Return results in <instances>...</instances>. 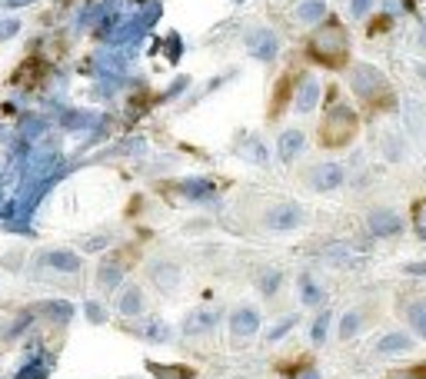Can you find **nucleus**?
Returning <instances> with one entry per match:
<instances>
[{
	"instance_id": "nucleus-4",
	"label": "nucleus",
	"mask_w": 426,
	"mask_h": 379,
	"mask_svg": "<svg viewBox=\"0 0 426 379\" xmlns=\"http://www.w3.org/2000/svg\"><path fill=\"white\" fill-rule=\"evenodd\" d=\"M300 220H303V210H300V206L280 203L267 213V227L270 230H293V227H300Z\"/></svg>"
},
{
	"instance_id": "nucleus-38",
	"label": "nucleus",
	"mask_w": 426,
	"mask_h": 379,
	"mask_svg": "<svg viewBox=\"0 0 426 379\" xmlns=\"http://www.w3.org/2000/svg\"><path fill=\"white\" fill-rule=\"evenodd\" d=\"M420 77H423V80H426V67H420Z\"/></svg>"
},
{
	"instance_id": "nucleus-10",
	"label": "nucleus",
	"mask_w": 426,
	"mask_h": 379,
	"mask_svg": "<svg viewBox=\"0 0 426 379\" xmlns=\"http://www.w3.org/2000/svg\"><path fill=\"white\" fill-rule=\"evenodd\" d=\"M97 280H100V286H103V290H113V286L123 280V260H117V256L103 260V263H100Z\"/></svg>"
},
{
	"instance_id": "nucleus-37",
	"label": "nucleus",
	"mask_w": 426,
	"mask_h": 379,
	"mask_svg": "<svg viewBox=\"0 0 426 379\" xmlns=\"http://www.w3.org/2000/svg\"><path fill=\"white\" fill-rule=\"evenodd\" d=\"M303 379H320V376H317V373H313V369H310V373H306V376H303Z\"/></svg>"
},
{
	"instance_id": "nucleus-35",
	"label": "nucleus",
	"mask_w": 426,
	"mask_h": 379,
	"mask_svg": "<svg viewBox=\"0 0 426 379\" xmlns=\"http://www.w3.org/2000/svg\"><path fill=\"white\" fill-rule=\"evenodd\" d=\"M7 7H23V4H33V0H4Z\"/></svg>"
},
{
	"instance_id": "nucleus-15",
	"label": "nucleus",
	"mask_w": 426,
	"mask_h": 379,
	"mask_svg": "<svg viewBox=\"0 0 426 379\" xmlns=\"http://www.w3.org/2000/svg\"><path fill=\"white\" fill-rule=\"evenodd\" d=\"M410 346H413V339H410V336H403V333H390V336H383L380 346H376V349L390 356V353H406Z\"/></svg>"
},
{
	"instance_id": "nucleus-28",
	"label": "nucleus",
	"mask_w": 426,
	"mask_h": 379,
	"mask_svg": "<svg viewBox=\"0 0 426 379\" xmlns=\"http://www.w3.org/2000/svg\"><path fill=\"white\" fill-rule=\"evenodd\" d=\"M143 336H147V339H167V326L164 323H147V329H140Z\"/></svg>"
},
{
	"instance_id": "nucleus-18",
	"label": "nucleus",
	"mask_w": 426,
	"mask_h": 379,
	"mask_svg": "<svg viewBox=\"0 0 426 379\" xmlns=\"http://www.w3.org/2000/svg\"><path fill=\"white\" fill-rule=\"evenodd\" d=\"M300 296H303L306 306H320L323 303V293H320V286L310 276H300Z\"/></svg>"
},
{
	"instance_id": "nucleus-12",
	"label": "nucleus",
	"mask_w": 426,
	"mask_h": 379,
	"mask_svg": "<svg viewBox=\"0 0 426 379\" xmlns=\"http://www.w3.org/2000/svg\"><path fill=\"white\" fill-rule=\"evenodd\" d=\"M44 263L47 266H54V270H64V273L80 270V256L67 253V249H50V253H44Z\"/></svg>"
},
{
	"instance_id": "nucleus-30",
	"label": "nucleus",
	"mask_w": 426,
	"mask_h": 379,
	"mask_svg": "<svg viewBox=\"0 0 426 379\" xmlns=\"http://www.w3.org/2000/svg\"><path fill=\"white\" fill-rule=\"evenodd\" d=\"M370 7H373V0H353V4H350L353 17H366V13H370Z\"/></svg>"
},
{
	"instance_id": "nucleus-1",
	"label": "nucleus",
	"mask_w": 426,
	"mask_h": 379,
	"mask_svg": "<svg viewBox=\"0 0 426 379\" xmlns=\"http://www.w3.org/2000/svg\"><path fill=\"white\" fill-rule=\"evenodd\" d=\"M347 50H350V37L337 21H327L310 37V57L323 67H340L347 60Z\"/></svg>"
},
{
	"instance_id": "nucleus-11",
	"label": "nucleus",
	"mask_w": 426,
	"mask_h": 379,
	"mask_svg": "<svg viewBox=\"0 0 426 379\" xmlns=\"http://www.w3.org/2000/svg\"><path fill=\"white\" fill-rule=\"evenodd\" d=\"M317 100H320V84L313 77H306L303 84H300V90H296V110L306 113V110L317 107Z\"/></svg>"
},
{
	"instance_id": "nucleus-20",
	"label": "nucleus",
	"mask_w": 426,
	"mask_h": 379,
	"mask_svg": "<svg viewBox=\"0 0 426 379\" xmlns=\"http://www.w3.org/2000/svg\"><path fill=\"white\" fill-rule=\"evenodd\" d=\"M44 310H47V316H50V319H57V323H70V316H74V306L64 303V300H57V303H47Z\"/></svg>"
},
{
	"instance_id": "nucleus-29",
	"label": "nucleus",
	"mask_w": 426,
	"mask_h": 379,
	"mask_svg": "<svg viewBox=\"0 0 426 379\" xmlns=\"http://www.w3.org/2000/svg\"><path fill=\"white\" fill-rule=\"evenodd\" d=\"M17 30H21V21H13V17L11 21H0V40H11Z\"/></svg>"
},
{
	"instance_id": "nucleus-21",
	"label": "nucleus",
	"mask_w": 426,
	"mask_h": 379,
	"mask_svg": "<svg viewBox=\"0 0 426 379\" xmlns=\"http://www.w3.org/2000/svg\"><path fill=\"white\" fill-rule=\"evenodd\" d=\"M40 74H44V64H40V60H27V64H21V74L13 77V80H17V84H23V80L33 84Z\"/></svg>"
},
{
	"instance_id": "nucleus-19",
	"label": "nucleus",
	"mask_w": 426,
	"mask_h": 379,
	"mask_svg": "<svg viewBox=\"0 0 426 379\" xmlns=\"http://www.w3.org/2000/svg\"><path fill=\"white\" fill-rule=\"evenodd\" d=\"M184 193L190 196V200H207V196H213V183H210V180H186Z\"/></svg>"
},
{
	"instance_id": "nucleus-5",
	"label": "nucleus",
	"mask_w": 426,
	"mask_h": 379,
	"mask_svg": "<svg viewBox=\"0 0 426 379\" xmlns=\"http://www.w3.org/2000/svg\"><path fill=\"white\" fill-rule=\"evenodd\" d=\"M370 230L376 237H396L403 230V220L396 217L393 210H373L370 213Z\"/></svg>"
},
{
	"instance_id": "nucleus-3",
	"label": "nucleus",
	"mask_w": 426,
	"mask_h": 379,
	"mask_svg": "<svg viewBox=\"0 0 426 379\" xmlns=\"http://www.w3.org/2000/svg\"><path fill=\"white\" fill-rule=\"evenodd\" d=\"M350 84H353V90L360 94L363 100H376V97H390V87H386V80H383V74L376 70V67H370V64H360L357 70L350 74Z\"/></svg>"
},
{
	"instance_id": "nucleus-2",
	"label": "nucleus",
	"mask_w": 426,
	"mask_h": 379,
	"mask_svg": "<svg viewBox=\"0 0 426 379\" xmlns=\"http://www.w3.org/2000/svg\"><path fill=\"white\" fill-rule=\"evenodd\" d=\"M360 130V120L350 107H333L320 127V143L323 147H347Z\"/></svg>"
},
{
	"instance_id": "nucleus-9",
	"label": "nucleus",
	"mask_w": 426,
	"mask_h": 379,
	"mask_svg": "<svg viewBox=\"0 0 426 379\" xmlns=\"http://www.w3.org/2000/svg\"><path fill=\"white\" fill-rule=\"evenodd\" d=\"M217 319H220L217 310H197V313L186 316V326H184V329H186L190 336L207 333V329H213V326H217Z\"/></svg>"
},
{
	"instance_id": "nucleus-32",
	"label": "nucleus",
	"mask_w": 426,
	"mask_h": 379,
	"mask_svg": "<svg viewBox=\"0 0 426 379\" xmlns=\"http://www.w3.org/2000/svg\"><path fill=\"white\" fill-rule=\"evenodd\" d=\"M84 310H87V319H90V323H103V310H100L97 303H87Z\"/></svg>"
},
{
	"instance_id": "nucleus-33",
	"label": "nucleus",
	"mask_w": 426,
	"mask_h": 379,
	"mask_svg": "<svg viewBox=\"0 0 426 379\" xmlns=\"http://www.w3.org/2000/svg\"><path fill=\"white\" fill-rule=\"evenodd\" d=\"M296 323V316H290V319H284V323H280V326H276V329H274V333H270V339H280V336H284L286 333V329H290V326H293Z\"/></svg>"
},
{
	"instance_id": "nucleus-31",
	"label": "nucleus",
	"mask_w": 426,
	"mask_h": 379,
	"mask_svg": "<svg viewBox=\"0 0 426 379\" xmlns=\"http://www.w3.org/2000/svg\"><path fill=\"white\" fill-rule=\"evenodd\" d=\"M276 283H280V273H270V276H263V283H260V290L270 296V293L276 290Z\"/></svg>"
},
{
	"instance_id": "nucleus-22",
	"label": "nucleus",
	"mask_w": 426,
	"mask_h": 379,
	"mask_svg": "<svg viewBox=\"0 0 426 379\" xmlns=\"http://www.w3.org/2000/svg\"><path fill=\"white\" fill-rule=\"evenodd\" d=\"M406 316H410V323H413L416 333H420V336L426 339V303H413Z\"/></svg>"
},
{
	"instance_id": "nucleus-36",
	"label": "nucleus",
	"mask_w": 426,
	"mask_h": 379,
	"mask_svg": "<svg viewBox=\"0 0 426 379\" xmlns=\"http://www.w3.org/2000/svg\"><path fill=\"white\" fill-rule=\"evenodd\" d=\"M420 44L426 47V23H423V33H420Z\"/></svg>"
},
{
	"instance_id": "nucleus-7",
	"label": "nucleus",
	"mask_w": 426,
	"mask_h": 379,
	"mask_svg": "<svg viewBox=\"0 0 426 379\" xmlns=\"http://www.w3.org/2000/svg\"><path fill=\"white\" fill-rule=\"evenodd\" d=\"M340 183H343V170H340L337 163H323V166L313 170V186L323 190V193H327V190H337Z\"/></svg>"
},
{
	"instance_id": "nucleus-8",
	"label": "nucleus",
	"mask_w": 426,
	"mask_h": 379,
	"mask_svg": "<svg viewBox=\"0 0 426 379\" xmlns=\"http://www.w3.org/2000/svg\"><path fill=\"white\" fill-rule=\"evenodd\" d=\"M250 54L260 60H274L276 57V37L270 30H257L250 37Z\"/></svg>"
},
{
	"instance_id": "nucleus-27",
	"label": "nucleus",
	"mask_w": 426,
	"mask_h": 379,
	"mask_svg": "<svg viewBox=\"0 0 426 379\" xmlns=\"http://www.w3.org/2000/svg\"><path fill=\"white\" fill-rule=\"evenodd\" d=\"M153 280H157V283L164 280V286L170 290V286L176 283V270H174V266H157V270H153Z\"/></svg>"
},
{
	"instance_id": "nucleus-26",
	"label": "nucleus",
	"mask_w": 426,
	"mask_h": 379,
	"mask_svg": "<svg viewBox=\"0 0 426 379\" xmlns=\"http://www.w3.org/2000/svg\"><path fill=\"white\" fill-rule=\"evenodd\" d=\"M327 326H330V313H320L317 316V323H313V343H323V339H327Z\"/></svg>"
},
{
	"instance_id": "nucleus-17",
	"label": "nucleus",
	"mask_w": 426,
	"mask_h": 379,
	"mask_svg": "<svg viewBox=\"0 0 426 379\" xmlns=\"http://www.w3.org/2000/svg\"><path fill=\"white\" fill-rule=\"evenodd\" d=\"M296 17L303 23H313V21H320V17H327V4H323V0H306V4H300Z\"/></svg>"
},
{
	"instance_id": "nucleus-13",
	"label": "nucleus",
	"mask_w": 426,
	"mask_h": 379,
	"mask_svg": "<svg viewBox=\"0 0 426 379\" xmlns=\"http://www.w3.org/2000/svg\"><path fill=\"white\" fill-rule=\"evenodd\" d=\"M150 373L157 379H194L197 376L190 366H164V363H150Z\"/></svg>"
},
{
	"instance_id": "nucleus-14",
	"label": "nucleus",
	"mask_w": 426,
	"mask_h": 379,
	"mask_svg": "<svg viewBox=\"0 0 426 379\" xmlns=\"http://www.w3.org/2000/svg\"><path fill=\"white\" fill-rule=\"evenodd\" d=\"M300 150H303V133H300V130H286L284 137H280V157H284V160H293Z\"/></svg>"
},
{
	"instance_id": "nucleus-24",
	"label": "nucleus",
	"mask_w": 426,
	"mask_h": 379,
	"mask_svg": "<svg viewBox=\"0 0 426 379\" xmlns=\"http://www.w3.org/2000/svg\"><path fill=\"white\" fill-rule=\"evenodd\" d=\"M357 329H360V313H347L343 323H340V336L350 339V336H357Z\"/></svg>"
},
{
	"instance_id": "nucleus-16",
	"label": "nucleus",
	"mask_w": 426,
	"mask_h": 379,
	"mask_svg": "<svg viewBox=\"0 0 426 379\" xmlns=\"http://www.w3.org/2000/svg\"><path fill=\"white\" fill-rule=\"evenodd\" d=\"M120 313L123 316H137L143 313V293L137 290V286H130V290L120 296Z\"/></svg>"
},
{
	"instance_id": "nucleus-25",
	"label": "nucleus",
	"mask_w": 426,
	"mask_h": 379,
	"mask_svg": "<svg viewBox=\"0 0 426 379\" xmlns=\"http://www.w3.org/2000/svg\"><path fill=\"white\" fill-rule=\"evenodd\" d=\"M286 97H290V77H284L280 84H276V97H274V113H280V107L286 103Z\"/></svg>"
},
{
	"instance_id": "nucleus-23",
	"label": "nucleus",
	"mask_w": 426,
	"mask_h": 379,
	"mask_svg": "<svg viewBox=\"0 0 426 379\" xmlns=\"http://www.w3.org/2000/svg\"><path fill=\"white\" fill-rule=\"evenodd\" d=\"M47 376V363L44 359H33L30 366H23L21 373H17V379H44Z\"/></svg>"
},
{
	"instance_id": "nucleus-6",
	"label": "nucleus",
	"mask_w": 426,
	"mask_h": 379,
	"mask_svg": "<svg viewBox=\"0 0 426 379\" xmlns=\"http://www.w3.org/2000/svg\"><path fill=\"white\" fill-rule=\"evenodd\" d=\"M230 329H233V336H253L257 329H260V316H257V310H250V306L237 310V313L230 316Z\"/></svg>"
},
{
	"instance_id": "nucleus-34",
	"label": "nucleus",
	"mask_w": 426,
	"mask_h": 379,
	"mask_svg": "<svg viewBox=\"0 0 426 379\" xmlns=\"http://www.w3.org/2000/svg\"><path fill=\"white\" fill-rule=\"evenodd\" d=\"M406 273H413V276H426V263H410Z\"/></svg>"
}]
</instances>
